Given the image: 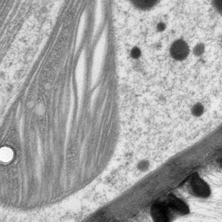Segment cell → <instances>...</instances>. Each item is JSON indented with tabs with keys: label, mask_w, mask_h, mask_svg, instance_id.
<instances>
[{
	"label": "cell",
	"mask_w": 222,
	"mask_h": 222,
	"mask_svg": "<svg viewBox=\"0 0 222 222\" xmlns=\"http://www.w3.org/2000/svg\"><path fill=\"white\" fill-rule=\"evenodd\" d=\"M150 212L151 216L155 222H169L173 216V212L166 202L154 203L151 206Z\"/></svg>",
	"instance_id": "1"
},
{
	"label": "cell",
	"mask_w": 222,
	"mask_h": 222,
	"mask_svg": "<svg viewBox=\"0 0 222 222\" xmlns=\"http://www.w3.org/2000/svg\"><path fill=\"white\" fill-rule=\"evenodd\" d=\"M190 186L192 192L195 196L206 198L211 194V190L208 184L200 177L197 173L192 176Z\"/></svg>",
	"instance_id": "2"
},
{
	"label": "cell",
	"mask_w": 222,
	"mask_h": 222,
	"mask_svg": "<svg viewBox=\"0 0 222 222\" xmlns=\"http://www.w3.org/2000/svg\"><path fill=\"white\" fill-rule=\"evenodd\" d=\"M189 46L186 42L179 39L175 41L171 45L170 53L173 59L177 60H181L187 58L189 54Z\"/></svg>",
	"instance_id": "3"
},
{
	"label": "cell",
	"mask_w": 222,
	"mask_h": 222,
	"mask_svg": "<svg viewBox=\"0 0 222 222\" xmlns=\"http://www.w3.org/2000/svg\"><path fill=\"white\" fill-rule=\"evenodd\" d=\"M172 212L180 214L186 215L189 213L188 205L184 201L173 194H170L166 201Z\"/></svg>",
	"instance_id": "4"
},
{
	"label": "cell",
	"mask_w": 222,
	"mask_h": 222,
	"mask_svg": "<svg viewBox=\"0 0 222 222\" xmlns=\"http://www.w3.org/2000/svg\"><path fill=\"white\" fill-rule=\"evenodd\" d=\"M136 8L142 10H148L156 5L159 0H130Z\"/></svg>",
	"instance_id": "5"
},
{
	"label": "cell",
	"mask_w": 222,
	"mask_h": 222,
	"mask_svg": "<svg viewBox=\"0 0 222 222\" xmlns=\"http://www.w3.org/2000/svg\"><path fill=\"white\" fill-rule=\"evenodd\" d=\"M12 150L8 147H3L0 149V160L4 162H8L13 158Z\"/></svg>",
	"instance_id": "6"
},
{
	"label": "cell",
	"mask_w": 222,
	"mask_h": 222,
	"mask_svg": "<svg viewBox=\"0 0 222 222\" xmlns=\"http://www.w3.org/2000/svg\"><path fill=\"white\" fill-rule=\"evenodd\" d=\"M204 107L200 103H197L192 108V113L196 117L201 116L203 113Z\"/></svg>",
	"instance_id": "7"
},
{
	"label": "cell",
	"mask_w": 222,
	"mask_h": 222,
	"mask_svg": "<svg viewBox=\"0 0 222 222\" xmlns=\"http://www.w3.org/2000/svg\"><path fill=\"white\" fill-rule=\"evenodd\" d=\"M204 50V46L202 44H198L194 49V54L197 56H200L201 54H202Z\"/></svg>",
	"instance_id": "8"
},
{
	"label": "cell",
	"mask_w": 222,
	"mask_h": 222,
	"mask_svg": "<svg viewBox=\"0 0 222 222\" xmlns=\"http://www.w3.org/2000/svg\"><path fill=\"white\" fill-rule=\"evenodd\" d=\"M140 55H141V51L138 48L135 47L132 50L131 55L132 58L137 59L140 57Z\"/></svg>",
	"instance_id": "9"
},
{
	"label": "cell",
	"mask_w": 222,
	"mask_h": 222,
	"mask_svg": "<svg viewBox=\"0 0 222 222\" xmlns=\"http://www.w3.org/2000/svg\"><path fill=\"white\" fill-rule=\"evenodd\" d=\"M215 7L218 12H222V0H212Z\"/></svg>",
	"instance_id": "10"
},
{
	"label": "cell",
	"mask_w": 222,
	"mask_h": 222,
	"mask_svg": "<svg viewBox=\"0 0 222 222\" xmlns=\"http://www.w3.org/2000/svg\"><path fill=\"white\" fill-rule=\"evenodd\" d=\"M165 28V25L163 23H160L158 26V29L159 31H162Z\"/></svg>",
	"instance_id": "11"
},
{
	"label": "cell",
	"mask_w": 222,
	"mask_h": 222,
	"mask_svg": "<svg viewBox=\"0 0 222 222\" xmlns=\"http://www.w3.org/2000/svg\"><path fill=\"white\" fill-rule=\"evenodd\" d=\"M146 165L145 164H144L143 163H142V164H141V165H140V168L141 169H145V167H146Z\"/></svg>",
	"instance_id": "12"
}]
</instances>
